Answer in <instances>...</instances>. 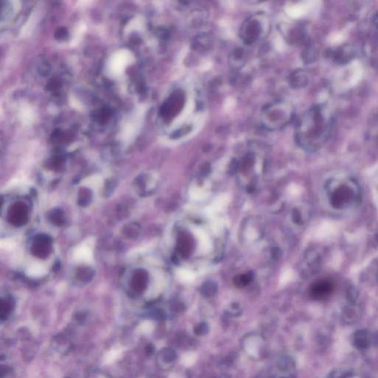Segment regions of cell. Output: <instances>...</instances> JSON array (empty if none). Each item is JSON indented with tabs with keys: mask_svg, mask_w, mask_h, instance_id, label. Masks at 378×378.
<instances>
[{
	"mask_svg": "<svg viewBox=\"0 0 378 378\" xmlns=\"http://www.w3.org/2000/svg\"><path fill=\"white\" fill-rule=\"evenodd\" d=\"M325 190L330 206L336 210L348 209L360 201V187L353 179H330Z\"/></svg>",
	"mask_w": 378,
	"mask_h": 378,
	"instance_id": "2",
	"label": "cell"
},
{
	"mask_svg": "<svg viewBox=\"0 0 378 378\" xmlns=\"http://www.w3.org/2000/svg\"><path fill=\"white\" fill-rule=\"evenodd\" d=\"M373 22L378 28V11L375 13L373 17Z\"/></svg>",
	"mask_w": 378,
	"mask_h": 378,
	"instance_id": "17",
	"label": "cell"
},
{
	"mask_svg": "<svg viewBox=\"0 0 378 378\" xmlns=\"http://www.w3.org/2000/svg\"><path fill=\"white\" fill-rule=\"evenodd\" d=\"M333 126V117L326 109L323 106H313L299 120L298 143L306 150H318L330 138Z\"/></svg>",
	"mask_w": 378,
	"mask_h": 378,
	"instance_id": "1",
	"label": "cell"
},
{
	"mask_svg": "<svg viewBox=\"0 0 378 378\" xmlns=\"http://www.w3.org/2000/svg\"><path fill=\"white\" fill-rule=\"evenodd\" d=\"M47 274V268L41 264L35 263L27 269V274L30 277L39 278Z\"/></svg>",
	"mask_w": 378,
	"mask_h": 378,
	"instance_id": "11",
	"label": "cell"
},
{
	"mask_svg": "<svg viewBox=\"0 0 378 378\" xmlns=\"http://www.w3.org/2000/svg\"><path fill=\"white\" fill-rule=\"evenodd\" d=\"M352 342L357 350H366L368 348L371 342L370 333L366 330H357L353 334Z\"/></svg>",
	"mask_w": 378,
	"mask_h": 378,
	"instance_id": "8",
	"label": "cell"
},
{
	"mask_svg": "<svg viewBox=\"0 0 378 378\" xmlns=\"http://www.w3.org/2000/svg\"><path fill=\"white\" fill-rule=\"evenodd\" d=\"M73 257L79 263H90L92 261V252L90 247L81 245L75 250Z\"/></svg>",
	"mask_w": 378,
	"mask_h": 378,
	"instance_id": "10",
	"label": "cell"
},
{
	"mask_svg": "<svg viewBox=\"0 0 378 378\" xmlns=\"http://www.w3.org/2000/svg\"><path fill=\"white\" fill-rule=\"evenodd\" d=\"M263 33V24L258 16L248 18L242 24L240 34L246 44H251L257 41Z\"/></svg>",
	"mask_w": 378,
	"mask_h": 378,
	"instance_id": "4",
	"label": "cell"
},
{
	"mask_svg": "<svg viewBox=\"0 0 378 378\" xmlns=\"http://www.w3.org/2000/svg\"></svg>",
	"mask_w": 378,
	"mask_h": 378,
	"instance_id": "20",
	"label": "cell"
},
{
	"mask_svg": "<svg viewBox=\"0 0 378 378\" xmlns=\"http://www.w3.org/2000/svg\"><path fill=\"white\" fill-rule=\"evenodd\" d=\"M1 246L2 248L10 249V248H12L14 246V242L13 241L9 240H2L1 242Z\"/></svg>",
	"mask_w": 378,
	"mask_h": 378,
	"instance_id": "16",
	"label": "cell"
},
{
	"mask_svg": "<svg viewBox=\"0 0 378 378\" xmlns=\"http://www.w3.org/2000/svg\"><path fill=\"white\" fill-rule=\"evenodd\" d=\"M309 78L305 70L295 71L290 77V84L296 89H301L308 85Z\"/></svg>",
	"mask_w": 378,
	"mask_h": 378,
	"instance_id": "9",
	"label": "cell"
},
{
	"mask_svg": "<svg viewBox=\"0 0 378 378\" xmlns=\"http://www.w3.org/2000/svg\"><path fill=\"white\" fill-rule=\"evenodd\" d=\"M318 58V53L314 49H307L303 54V58L307 63H311L316 61Z\"/></svg>",
	"mask_w": 378,
	"mask_h": 378,
	"instance_id": "13",
	"label": "cell"
},
{
	"mask_svg": "<svg viewBox=\"0 0 378 378\" xmlns=\"http://www.w3.org/2000/svg\"><path fill=\"white\" fill-rule=\"evenodd\" d=\"M82 184L90 189H99L102 185V180L99 177H91L84 180Z\"/></svg>",
	"mask_w": 378,
	"mask_h": 378,
	"instance_id": "12",
	"label": "cell"
},
{
	"mask_svg": "<svg viewBox=\"0 0 378 378\" xmlns=\"http://www.w3.org/2000/svg\"><path fill=\"white\" fill-rule=\"evenodd\" d=\"M335 291V286L331 281L322 279L315 282L310 288V295L313 299L323 301L329 299Z\"/></svg>",
	"mask_w": 378,
	"mask_h": 378,
	"instance_id": "6",
	"label": "cell"
},
{
	"mask_svg": "<svg viewBox=\"0 0 378 378\" xmlns=\"http://www.w3.org/2000/svg\"><path fill=\"white\" fill-rule=\"evenodd\" d=\"M356 50L350 44H346L339 47L332 53L335 62L341 65L348 64L356 57Z\"/></svg>",
	"mask_w": 378,
	"mask_h": 378,
	"instance_id": "7",
	"label": "cell"
},
{
	"mask_svg": "<svg viewBox=\"0 0 378 378\" xmlns=\"http://www.w3.org/2000/svg\"><path fill=\"white\" fill-rule=\"evenodd\" d=\"M186 101L184 92L177 91L162 106L161 114L164 118H171L179 113Z\"/></svg>",
	"mask_w": 378,
	"mask_h": 378,
	"instance_id": "5",
	"label": "cell"
},
{
	"mask_svg": "<svg viewBox=\"0 0 378 378\" xmlns=\"http://www.w3.org/2000/svg\"><path fill=\"white\" fill-rule=\"evenodd\" d=\"M293 116V106L285 101L271 103L264 108L262 121L267 129L278 130L288 125Z\"/></svg>",
	"mask_w": 378,
	"mask_h": 378,
	"instance_id": "3",
	"label": "cell"
},
{
	"mask_svg": "<svg viewBox=\"0 0 378 378\" xmlns=\"http://www.w3.org/2000/svg\"><path fill=\"white\" fill-rule=\"evenodd\" d=\"M208 330L209 329H208V326L206 323H201L197 325L194 328V333L197 336H204L208 333Z\"/></svg>",
	"mask_w": 378,
	"mask_h": 378,
	"instance_id": "14",
	"label": "cell"
},
{
	"mask_svg": "<svg viewBox=\"0 0 378 378\" xmlns=\"http://www.w3.org/2000/svg\"><path fill=\"white\" fill-rule=\"evenodd\" d=\"M346 378V377H340V378Z\"/></svg>",
	"mask_w": 378,
	"mask_h": 378,
	"instance_id": "19",
	"label": "cell"
},
{
	"mask_svg": "<svg viewBox=\"0 0 378 378\" xmlns=\"http://www.w3.org/2000/svg\"><path fill=\"white\" fill-rule=\"evenodd\" d=\"M251 280V276L248 275V274H245V275H242L239 276L238 279L236 280L237 285L240 286H245V285H248Z\"/></svg>",
	"mask_w": 378,
	"mask_h": 378,
	"instance_id": "15",
	"label": "cell"
},
{
	"mask_svg": "<svg viewBox=\"0 0 378 378\" xmlns=\"http://www.w3.org/2000/svg\"><path fill=\"white\" fill-rule=\"evenodd\" d=\"M377 282H378V275H377Z\"/></svg>",
	"mask_w": 378,
	"mask_h": 378,
	"instance_id": "18",
	"label": "cell"
}]
</instances>
